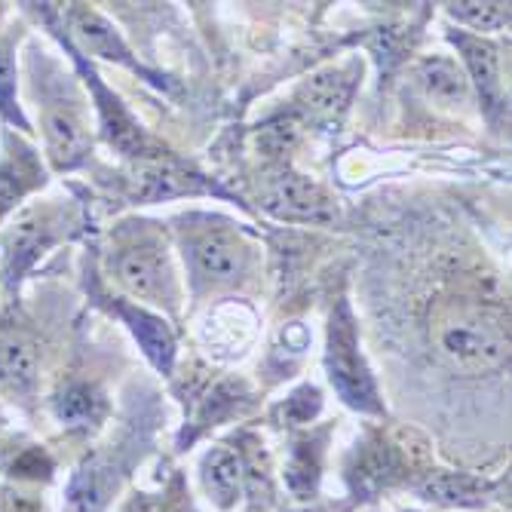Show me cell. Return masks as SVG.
Instances as JSON below:
<instances>
[{"label": "cell", "instance_id": "21", "mask_svg": "<svg viewBox=\"0 0 512 512\" xmlns=\"http://www.w3.org/2000/svg\"><path fill=\"white\" fill-rule=\"evenodd\" d=\"M445 13L473 31H500L509 25V4H491V0H473V4H448Z\"/></svg>", "mask_w": 512, "mask_h": 512}, {"label": "cell", "instance_id": "3", "mask_svg": "<svg viewBox=\"0 0 512 512\" xmlns=\"http://www.w3.org/2000/svg\"><path fill=\"white\" fill-rule=\"evenodd\" d=\"M325 368H329V381L338 390V396L365 414H381L384 402L378 396L375 378H371L368 362L359 353L356 338V319L350 313L347 301H338L329 319V350H325Z\"/></svg>", "mask_w": 512, "mask_h": 512}, {"label": "cell", "instance_id": "19", "mask_svg": "<svg viewBox=\"0 0 512 512\" xmlns=\"http://www.w3.org/2000/svg\"><path fill=\"white\" fill-rule=\"evenodd\" d=\"M485 482L473 479V476H454V473H445V476H433L421 485V494L427 500H436V503H448V506H476L485 500Z\"/></svg>", "mask_w": 512, "mask_h": 512}, {"label": "cell", "instance_id": "18", "mask_svg": "<svg viewBox=\"0 0 512 512\" xmlns=\"http://www.w3.org/2000/svg\"><path fill=\"white\" fill-rule=\"evenodd\" d=\"M319 470H322V448L310 439L295 442L289 463H286V485L298 500H307L316 491Z\"/></svg>", "mask_w": 512, "mask_h": 512}, {"label": "cell", "instance_id": "11", "mask_svg": "<svg viewBox=\"0 0 512 512\" xmlns=\"http://www.w3.org/2000/svg\"><path fill=\"white\" fill-rule=\"evenodd\" d=\"M43 166L31 145L7 135V157L0 160V221H4L31 191L43 184Z\"/></svg>", "mask_w": 512, "mask_h": 512}, {"label": "cell", "instance_id": "1", "mask_svg": "<svg viewBox=\"0 0 512 512\" xmlns=\"http://www.w3.org/2000/svg\"><path fill=\"white\" fill-rule=\"evenodd\" d=\"M181 246L197 292L237 286L252 264V249L243 234L221 218H191L181 230Z\"/></svg>", "mask_w": 512, "mask_h": 512}, {"label": "cell", "instance_id": "16", "mask_svg": "<svg viewBox=\"0 0 512 512\" xmlns=\"http://www.w3.org/2000/svg\"><path fill=\"white\" fill-rule=\"evenodd\" d=\"M117 310L129 322V329L138 338V344L145 347V356L160 371H169L172 359H175V341H172V332L166 329V322L160 316L148 313V310H138V307H129V304H117Z\"/></svg>", "mask_w": 512, "mask_h": 512}, {"label": "cell", "instance_id": "20", "mask_svg": "<svg viewBox=\"0 0 512 512\" xmlns=\"http://www.w3.org/2000/svg\"><path fill=\"white\" fill-rule=\"evenodd\" d=\"M0 114L7 123H16L22 132H28V120L16 99V37L0 34Z\"/></svg>", "mask_w": 512, "mask_h": 512}, {"label": "cell", "instance_id": "8", "mask_svg": "<svg viewBox=\"0 0 512 512\" xmlns=\"http://www.w3.org/2000/svg\"><path fill=\"white\" fill-rule=\"evenodd\" d=\"M40 381V344L16 322H0V393L25 399Z\"/></svg>", "mask_w": 512, "mask_h": 512}, {"label": "cell", "instance_id": "10", "mask_svg": "<svg viewBox=\"0 0 512 512\" xmlns=\"http://www.w3.org/2000/svg\"><path fill=\"white\" fill-rule=\"evenodd\" d=\"M353 89H356V68H325L298 89L295 102L307 120L332 126L350 108Z\"/></svg>", "mask_w": 512, "mask_h": 512}, {"label": "cell", "instance_id": "15", "mask_svg": "<svg viewBox=\"0 0 512 512\" xmlns=\"http://www.w3.org/2000/svg\"><path fill=\"white\" fill-rule=\"evenodd\" d=\"M117 488V476H114V467L105 460H89L86 467L71 479V488H68V512H102L105 503L111 500Z\"/></svg>", "mask_w": 512, "mask_h": 512}, {"label": "cell", "instance_id": "14", "mask_svg": "<svg viewBox=\"0 0 512 512\" xmlns=\"http://www.w3.org/2000/svg\"><path fill=\"white\" fill-rule=\"evenodd\" d=\"M243 479H246V470H243V460L237 451L212 448L203 457V485L221 509L237 503V497L243 491Z\"/></svg>", "mask_w": 512, "mask_h": 512}, {"label": "cell", "instance_id": "24", "mask_svg": "<svg viewBox=\"0 0 512 512\" xmlns=\"http://www.w3.org/2000/svg\"><path fill=\"white\" fill-rule=\"evenodd\" d=\"M295 138H298V126H295L292 120H286V123L279 120V123L261 129V138H258V142H261L270 154H283V151H289V148L295 145Z\"/></svg>", "mask_w": 512, "mask_h": 512}, {"label": "cell", "instance_id": "17", "mask_svg": "<svg viewBox=\"0 0 512 512\" xmlns=\"http://www.w3.org/2000/svg\"><path fill=\"white\" fill-rule=\"evenodd\" d=\"M53 411L59 417V424L68 430H92V427H99L105 417V399L89 384H68L53 399Z\"/></svg>", "mask_w": 512, "mask_h": 512}, {"label": "cell", "instance_id": "22", "mask_svg": "<svg viewBox=\"0 0 512 512\" xmlns=\"http://www.w3.org/2000/svg\"><path fill=\"white\" fill-rule=\"evenodd\" d=\"M393 476H396V457H393V451H390L387 445H378L375 451L362 454L359 470L353 473V482H356V488H362V491H378V488H384Z\"/></svg>", "mask_w": 512, "mask_h": 512}, {"label": "cell", "instance_id": "2", "mask_svg": "<svg viewBox=\"0 0 512 512\" xmlns=\"http://www.w3.org/2000/svg\"><path fill=\"white\" fill-rule=\"evenodd\" d=\"M442 356L463 371L500 368L509 359V329L500 313L482 307H448L436 322Z\"/></svg>", "mask_w": 512, "mask_h": 512}, {"label": "cell", "instance_id": "12", "mask_svg": "<svg viewBox=\"0 0 512 512\" xmlns=\"http://www.w3.org/2000/svg\"><path fill=\"white\" fill-rule=\"evenodd\" d=\"M417 83L424 96L442 108H460L470 102V80L448 56H430L417 65Z\"/></svg>", "mask_w": 512, "mask_h": 512}, {"label": "cell", "instance_id": "23", "mask_svg": "<svg viewBox=\"0 0 512 512\" xmlns=\"http://www.w3.org/2000/svg\"><path fill=\"white\" fill-rule=\"evenodd\" d=\"M319 408H322L319 390H316V387H301V390H295V393L286 399L283 414H286V421H289V424H307V421H313Z\"/></svg>", "mask_w": 512, "mask_h": 512}, {"label": "cell", "instance_id": "7", "mask_svg": "<svg viewBox=\"0 0 512 512\" xmlns=\"http://www.w3.org/2000/svg\"><path fill=\"white\" fill-rule=\"evenodd\" d=\"M43 135H46V154H50L53 166L62 172L80 166L92 148L80 108L74 105V99H65L59 89L46 92Z\"/></svg>", "mask_w": 512, "mask_h": 512}, {"label": "cell", "instance_id": "25", "mask_svg": "<svg viewBox=\"0 0 512 512\" xmlns=\"http://www.w3.org/2000/svg\"><path fill=\"white\" fill-rule=\"evenodd\" d=\"M0 13H4V4H0Z\"/></svg>", "mask_w": 512, "mask_h": 512}, {"label": "cell", "instance_id": "6", "mask_svg": "<svg viewBox=\"0 0 512 512\" xmlns=\"http://www.w3.org/2000/svg\"><path fill=\"white\" fill-rule=\"evenodd\" d=\"M261 206L279 221H298V224H329L338 218V206L332 194L319 181L292 169H283L264 184Z\"/></svg>", "mask_w": 512, "mask_h": 512}, {"label": "cell", "instance_id": "5", "mask_svg": "<svg viewBox=\"0 0 512 512\" xmlns=\"http://www.w3.org/2000/svg\"><path fill=\"white\" fill-rule=\"evenodd\" d=\"M65 227V212L59 206H28L16 215V221L4 230L0 246H4V276L7 283H19V276L50 249Z\"/></svg>", "mask_w": 512, "mask_h": 512}, {"label": "cell", "instance_id": "13", "mask_svg": "<svg viewBox=\"0 0 512 512\" xmlns=\"http://www.w3.org/2000/svg\"><path fill=\"white\" fill-rule=\"evenodd\" d=\"M68 22H71V28H74V37L83 43V50H89L92 56H102V59L123 62V65L138 68V65L129 59V50H126V43L120 40V34H117L99 13H92V10L83 7V4H71Z\"/></svg>", "mask_w": 512, "mask_h": 512}, {"label": "cell", "instance_id": "9", "mask_svg": "<svg viewBox=\"0 0 512 512\" xmlns=\"http://www.w3.org/2000/svg\"><path fill=\"white\" fill-rule=\"evenodd\" d=\"M448 37L460 50L467 68H470V77H473V86L479 92V102H482L485 114L497 123L506 114V89H503V80H500L497 46L491 40H482V37L467 34V31H451Z\"/></svg>", "mask_w": 512, "mask_h": 512}, {"label": "cell", "instance_id": "4", "mask_svg": "<svg viewBox=\"0 0 512 512\" xmlns=\"http://www.w3.org/2000/svg\"><path fill=\"white\" fill-rule=\"evenodd\" d=\"M114 276L135 298L166 307L178 304L175 276L166 249L157 240H126L120 249H114Z\"/></svg>", "mask_w": 512, "mask_h": 512}]
</instances>
